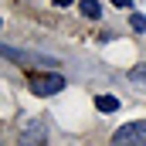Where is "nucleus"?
Segmentation results:
<instances>
[{"label": "nucleus", "instance_id": "nucleus-1", "mask_svg": "<svg viewBox=\"0 0 146 146\" xmlns=\"http://www.w3.org/2000/svg\"><path fill=\"white\" fill-rule=\"evenodd\" d=\"M27 85H31V92H34V95H54V92H61V88H65V78H61L58 72H48V75L31 72Z\"/></svg>", "mask_w": 146, "mask_h": 146}, {"label": "nucleus", "instance_id": "nucleus-2", "mask_svg": "<svg viewBox=\"0 0 146 146\" xmlns=\"http://www.w3.org/2000/svg\"><path fill=\"white\" fill-rule=\"evenodd\" d=\"M112 146H146V122H126L122 129H115Z\"/></svg>", "mask_w": 146, "mask_h": 146}, {"label": "nucleus", "instance_id": "nucleus-3", "mask_svg": "<svg viewBox=\"0 0 146 146\" xmlns=\"http://www.w3.org/2000/svg\"><path fill=\"white\" fill-rule=\"evenodd\" d=\"M44 136H48L44 119H31V126L21 133V146H44Z\"/></svg>", "mask_w": 146, "mask_h": 146}, {"label": "nucleus", "instance_id": "nucleus-4", "mask_svg": "<svg viewBox=\"0 0 146 146\" xmlns=\"http://www.w3.org/2000/svg\"><path fill=\"white\" fill-rule=\"evenodd\" d=\"M3 54L7 58H14V61H41V65H58V61H51V58H37V54H24V51H17V48H3Z\"/></svg>", "mask_w": 146, "mask_h": 146}, {"label": "nucleus", "instance_id": "nucleus-5", "mask_svg": "<svg viewBox=\"0 0 146 146\" xmlns=\"http://www.w3.org/2000/svg\"><path fill=\"white\" fill-rule=\"evenodd\" d=\"M95 109L99 112H115L119 109V99H115V95H99V99H95Z\"/></svg>", "mask_w": 146, "mask_h": 146}, {"label": "nucleus", "instance_id": "nucleus-6", "mask_svg": "<svg viewBox=\"0 0 146 146\" xmlns=\"http://www.w3.org/2000/svg\"><path fill=\"white\" fill-rule=\"evenodd\" d=\"M82 14H85L88 21H99V17H102V7H99V0H82Z\"/></svg>", "mask_w": 146, "mask_h": 146}, {"label": "nucleus", "instance_id": "nucleus-7", "mask_svg": "<svg viewBox=\"0 0 146 146\" xmlns=\"http://www.w3.org/2000/svg\"><path fill=\"white\" fill-rule=\"evenodd\" d=\"M129 78H133V82H139V85H146V65H136V68L129 72Z\"/></svg>", "mask_w": 146, "mask_h": 146}, {"label": "nucleus", "instance_id": "nucleus-8", "mask_svg": "<svg viewBox=\"0 0 146 146\" xmlns=\"http://www.w3.org/2000/svg\"><path fill=\"white\" fill-rule=\"evenodd\" d=\"M129 24H133V31H146V17H143V14H133Z\"/></svg>", "mask_w": 146, "mask_h": 146}, {"label": "nucleus", "instance_id": "nucleus-9", "mask_svg": "<svg viewBox=\"0 0 146 146\" xmlns=\"http://www.w3.org/2000/svg\"><path fill=\"white\" fill-rule=\"evenodd\" d=\"M51 3H58V7H68V3H72V0H51Z\"/></svg>", "mask_w": 146, "mask_h": 146}, {"label": "nucleus", "instance_id": "nucleus-10", "mask_svg": "<svg viewBox=\"0 0 146 146\" xmlns=\"http://www.w3.org/2000/svg\"><path fill=\"white\" fill-rule=\"evenodd\" d=\"M112 3H115V7H129V0H112Z\"/></svg>", "mask_w": 146, "mask_h": 146}]
</instances>
